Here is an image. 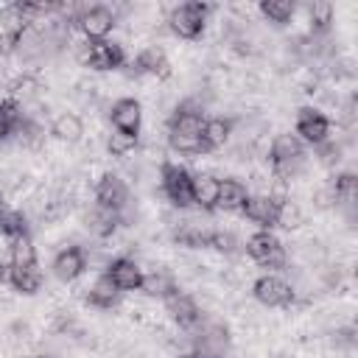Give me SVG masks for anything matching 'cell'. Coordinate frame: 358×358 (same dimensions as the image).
Returning <instances> with one entry per match:
<instances>
[{"label":"cell","mask_w":358,"mask_h":358,"mask_svg":"<svg viewBox=\"0 0 358 358\" xmlns=\"http://www.w3.org/2000/svg\"><path fill=\"white\" fill-rule=\"evenodd\" d=\"M39 90H42L39 78H36V76H31V73H22V76H17V78L8 84V98H11V101H17V103L22 106V103L34 101V98L39 95Z\"/></svg>","instance_id":"cell-28"},{"label":"cell","mask_w":358,"mask_h":358,"mask_svg":"<svg viewBox=\"0 0 358 358\" xmlns=\"http://www.w3.org/2000/svg\"><path fill=\"white\" fill-rule=\"evenodd\" d=\"M22 117H25V112H22V106L17 101L0 98V143L11 140L17 134V126L22 123Z\"/></svg>","instance_id":"cell-25"},{"label":"cell","mask_w":358,"mask_h":358,"mask_svg":"<svg viewBox=\"0 0 358 358\" xmlns=\"http://www.w3.org/2000/svg\"><path fill=\"white\" fill-rule=\"evenodd\" d=\"M8 210H11V207H8V204L0 199V235H3V224H6V215H8Z\"/></svg>","instance_id":"cell-36"},{"label":"cell","mask_w":358,"mask_h":358,"mask_svg":"<svg viewBox=\"0 0 358 358\" xmlns=\"http://www.w3.org/2000/svg\"><path fill=\"white\" fill-rule=\"evenodd\" d=\"M268 165L274 179H294L305 168V143L291 131L274 134L268 145Z\"/></svg>","instance_id":"cell-2"},{"label":"cell","mask_w":358,"mask_h":358,"mask_svg":"<svg viewBox=\"0 0 358 358\" xmlns=\"http://www.w3.org/2000/svg\"><path fill=\"white\" fill-rule=\"evenodd\" d=\"M115 285H117V291L123 294V291H140V285H143V277H145V271L140 268V263L137 260H131V257H112L109 263H106V271H103Z\"/></svg>","instance_id":"cell-13"},{"label":"cell","mask_w":358,"mask_h":358,"mask_svg":"<svg viewBox=\"0 0 358 358\" xmlns=\"http://www.w3.org/2000/svg\"><path fill=\"white\" fill-rule=\"evenodd\" d=\"M330 117L324 112H319L316 106H302L296 112V129L294 134L305 143V145H322L324 140H330Z\"/></svg>","instance_id":"cell-9"},{"label":"cell","mask_w":358,"mask_h":358,"mask_svg":"<svg viewBox=\"0 0 358 358\" xmlns=\"http://www.w3.org/2000/svg\"><path fill=\"white\" fill-rule=\"evenodd\" d=\"M95 207L123 213L129 207V185L117 173H103L95 185Z\"/></svg>","instance_id":"cell-12"},{"label":"cell","mask_w":358,"mask_h":358,"mask_svg":"<svg viewBox=\"0 0 358 358\" xmlns=\"http://www.w3.org/2000/svg\"><path fill=\"white\" fill-rule=\"evenodd\" d=\"M204 106L196 98H185L168 117V145L179 154H204L201 129H204Z\"/></svg>","instance_id":"cell-1"},{"label":"cell","mask_w":358,"mask_h":358,"mask_svg":"<svg viewBox=\"0 0 358 358\" xmlns=\"http://www.w3.org/2000/svg\"><path fill=\"white\" fill-rule=\"evenodd\" d=\"M159 185H162L165 199L173 207H179V210L193 207V173L185 165H179V162H162V168H159Z\"/></svg>","instance_id":"cell-5"},{"label":"cell","mask_w":358,"mask_h":358,"mask_svg":"<svg viewBox=\"0 0 358 358\" xmlns=\"http://www.w3.org/2000/svg\"><path fill=\"white\" fill-rule=\"evenodd\" d=\"M305 224V213H302V207L296 204V201H291V199H282L280 201V213H277V227H282V229H299Z\"/></svg>","instance_id":"cell-32"},{"label":"cell","mask_w":358,"mask_h":358,"mask_svg":"<svg viewBox=\"0 0 358 358\" xmlns=\"http://www.w3.org/2000/svg\"><path fill=\"white\" fill-rule=\"evenodd\" d=\"M134 76H154V78H168L171 76V62L162 48H143L134 62H131Z\"/></svg>","instance_id":"cell-17"},{"label":"cell","mask_w":358,"mask_h":358,"mask_svg":"<svg viewBox=\"0 0 358 358\" xmlns=\"http://www.w3.org/2000/svg\"><path fill=\"white\" fill-rule=\"evenodd\" d=\"M117 25V14L109 8V6H84L78 20H76V28L90 39H106Z\"/></svg>","instance_id":"cell-10"},{"label":"cell","mask_w":358,"mask_h":358,"mask_svg":"<svg viewBox=\"0 0 358 358\" xmlns=\"http://www.w3.org/2000/svg\"><path fill=\"white\" fill-rule=\"evenodd\" d=\"M257 8H260V14H263L268 22H274V25H285V22H291L294 14H296V3H294V0H263Z\"/></svg>","instance_id":"cell-29"},{"label":"cell","mask_w":358,"mask_h":358,"mask_svg":"<svg viewBox=\"0 0 358 358\" xmlns=\"http://www.w3.org/2000/svg\"><path fill=\"white\" fill-rule=\"evenodd\" d=\"M218 176L215 173H196L193 176V207L204 213H215L218 204Z\"/></svg>","instance_id":"cell-21"},{"label":"cell","mask_w":358,"mask_h":358,"mask_svg":"<svg viewBox=\"0 0 358 358\" xmlns=\"http://www.w3.org/2000/svg\"><path fill=\"white\" fill-rule=\"evenodd\" d=\"M232 131H235V117H224V115L207 117L204 129H201V148H204V154L224 148L232 140Z\"/></svg>","instance_id":"cell-16"},{"label":"cell","mask_w":358,"mask_h":358,"mask_svg":"<svg viewBox=\"0 0 358 358\" xmlns=\"http://www.w3.org/2000/svg\"><path fill=\"white\" fill-rule=\"evenodd\" d=\"M210 232H213L210 227H204V224H199V221H193V218H185V221H179V224L173 227L171 238H173V243L187 246V249H207Z\"/></svg>","instance_id":"cell-18"},{"label":"cell","mask_w":358,"mask_h":358,"mask_svg":"<svg viewBox=\"0 0 358 358\" xmlns=\"http://www.w3.org/2000/svg\"><path fill=\"white\" fill-rule=\"evenodd\" d=\"M14 291L25 294V296H34L39 288H42V268H39V260L36 263H25V266H8V277Z\"/></svg>","instance_id":"cell-19"},{"label":"cell","mask_w":358,"mask_h":358,"mask_svg":"<svg viewBox=\"0 0 358 358\" xmlns=\"http://www.w3.org/2000/svg\"><path fill=\"white\" fill-rule=\"evenodd\" d=\"M120 224H123V213H115V210L95 207V210L87 215V229H90L92 235H98V238H112Z\"/></svg>","instance_id":"cell-24"},{"label":"cell","mask_w":358,"mask_h":358,"mask_svg":"<svg viewBox=\"0 0 358 358\" xmlns=\"http://www.w3.org/2000/svg\"><path fill=\"white\" fill-rule=\"evenodd\" d=\"M14 140H17L22 148H39V145L45 143V126H42L36 117L25 115V117H22V123L17 126Z\"/></svg>","instance_id":"cell-30"},{"label":"cell","mask_w":358,"mask_h":358,"mask_svg":"<svg viewBox=\"0 0 358 358\" xmlns=\"http://www.w3.org/2000/svg\"><path fill=\"white\" fill-rule=\"evenodd\" d=\"M87 302H90L92 308L109 310V308H115V305L120 302V291H117V285H115L106 274H101V277L87 288Z\"/></svg>","instance_id":"cell-23"},{"label":"cell","mask_w":358,"mask_h":358,"mask_svg":"<svg viewBox=\"0 0 358 358\" xmlns=\"http://www.w3.org/2000/svg\"><path fill=\"white\" fill-rule=\"evenodd\" d=\"M207 17H210V6L201 3V0H187V3H179L171 8L168 14V28L179 36V39H199L204 34V25H207Z\"/></svg>","instance_id":"cell-4"},{"label":"cell","mask_w":358,"mask_h":358,"mask_svg":"<svg viewBox=\"0 0 358 358\" xmlns=\"http://www.w3.org/2000/svg\"><path fill=\"white\" fill-rule=\"evenodd\" d=\"M333 3L327 0H313L308 6V22H310V36H324L333 28Z\"/></svg>","instance_id":"cell-26"},{"label":"cell","mask_w":358,"mask_h":358,"mask_svg":"<svg viewBox=\"0 0 358 358\" xmlns=\"http://www.w3.org/2000/svg\"><path fill=\"white\" fill-rule=\"evenodd\" d=\"M176 358H193V355H190V352H187V355H176Z\"/></svg>","instance_id":"cell-39"},{"label":"cell","mask_w":358,"mask_h":358,"mask_svg":"<svg viewBox=\"0 0 358 358\" xmlns=\"http://www.w3.org/2000/svg\"><path fill=\"white\" fill-rule=\"evenodd\" d=\"M50 134L59 140V143H81L84 137V120L76 115V112H62L53 117L50 123Z\"/></svg>","instance_id":"cell-22"},{"label":"cell","mask_w":358,"mask_h":358,"mask_svg":"<svg viewBox=\"0 0 358 358\" xmlns=\"http://www.w3.org/2000/svg\"><path fill=\"white\" fill-rule=\"evenodd\" d=\"M31 358H50V355H31Z\"/></svg>","instance_id":"cell-38"},{"label":"cell","mask_w":358,"mask_h":358,"mask_svg":"<svg viewBox=\"0 0 358 358\" xmlns=\"http://www.w3.org/2000/svg\"><path fill=\"white\" fill-rule=\"evenodd\" d=\"M109 120L115 126V131L140 137V126H143V106L134 98H117L109 109Z\"/></svg>","instance_id":"cell-14"},{"label":"cell","mask_w":358,"mask_h":358,"mask_svg":"<svg viewBox=\"0 0 358 358\" xmlns=\"http://www.w3.org/2000/svg\"><path fill=\"white\" fill-rule=\"evenodd\" d=\"M87 268V252L81 246H64L56 257H53V274L62 282H73L84 274Z\"/></svg>","instance_id":"cell-15"},{"label":"cell","mask_w":358,"mask_h":358,"mask_svg":"<svg viewBox=\"0 0 358 358\" xmlns=\"http://www.w3.org/2000/svg\"><path fill=\"white\" fill-rule=\"evenodd\" d=\"M282 199L285 196H277V193H249L241 207V215L260 229H271L277 227V213H280Z\"/></svg>","instance_id":"cell-8"},{"label":"cell","mask_w":358,"mask_h":358,"mask_svg":"<svg viewBox=\"0 0 358 358\" xmlns=\"http://www.w3.org/2000/svg\"><path fill=\"white\" fill-rule=\"evenodd\" d=\"M252 296L266 308H291L296 299V288L280 274H263L252 282Z\"/></svg>","instance_id":"cell-7"},{"label":"cell","mask_w":358,"mask_h":358,"mask_svg":"<svg viewBox=\"0 0 358 358\" xmlns=\"http://www.w3.org/2000/svg\"><path fill=\"white\" fill-rule=\"evenodd\" d=\"M134 148H137V137H131V134L112 131V134L106 137V151H109L112 157H126V154H131Z\"/></svg>","instance_id":"cell-34"},{"label":"cell","mask_w":358,"mask_h":358,"mask_svg":"<svg viewBox=\"0 0 358 358\" xmlns=\"http://www.w3.org/2000/svg\"><path fill=\"white\" fill-rule=\"evenodd\" d=\"M246 255L260 266V268H268V271H282L288 266V252L282 246V241L271 232V229H257L255 235H249V241L243 243Z\"/></svg>","instance_id":"cell-3"},{"label":"cell","mask_w":358,"mask_h":358,"mask_svg":"<svg viewBox=\"0 0 358 358\" xmlns=\"http://www.w3.org/2000/svg\"><path fill=\"white\" fill-rule=\"evenodd\" d=\"M140 291H145L148 296L165 299V296H171L173 291H179V285H176V280H173L168 271L157 268V271H151V274H145V277H143V285H140Z\"/></svg>","instance_id":"cell-27"},{"label":"cell","mask_w":358,"mask_h":358,"mask_svg":"<svg viewBox=\"0 0 358 358\" xmlns=\"http://www.w3.org/2000/svg\"><path fill=\"white\" fill-rule=\"evenodd\" d=\"M25 263H36V249H34L31 235L11 238L8 241V266H25Z\"/></svg>","instance_id":"cell-31"},{"label":"cell","mask_w":358,"mask_h":358,"mask_svg":"<svg viewBox=\"0 0 358 358\" xmlns=\"http://www.w3.org/2000/svg\"><path fill=\"white\" fill-rule=\"evenodd\" d=\"M207 249H215V252H221V255L232 257V255H238V252L243 249V243L235 238V232L213 229V232H210V243H207Z\"/></svg>","instance_id":"cell-33"},{"label":"cell","mask_w":358,"mask_h":358,"mask_svg":"<svg viewBox=\"0 0 358 358\" xmlns=\"http://www.w3.org/2000/svg\"><path fill=\"white\" fill-rule=\"evenodd\" d=\"M162 302H165V313L171 316V322H173L179 330H193V327L204 319V313H201L199 302H196L190 294H185L182 288H179V291H173L171 296H165Z\"/></svg>","instance_id":"cell-11"},{"label":"cell","mask_w":358,"mask_h":358,"mask_svg":"<svg viewBox=\"0 0 358 358\" xmlns=\"http://www.w3.org/2000/svg\"><path fill=\"white\" fill-rule=\"evenodd\" d=\"M246 196H249L246 182H241V179H235V176H227V179L218 182V204H215V210H224V213H241Z\"/></svg>","instance_id":"cell-20"},{"label":"cell","mask_w":358,"mask_h":358,"mask_svg":"<svg viewBox=\"0 0 358 358\" xmlns=\"http://www.w3.org/2000/svg\"><path fill=\"white\" fill-rule=\"evenodd\" d=\"M316 157H319L324 165H338V162H341V145L333 143V140H324L322 145H316Z\"/></svg>","instance_id":"cell-35"},{"label":"cell","mask_w":358,"mask_h":358,"mask_svg":"<svg viewBox=\"0 0 358 358\" xmlns=\"http://www.w3.org/2000/svg\"><path fill=\"white\" fill-rule=\"evenodd\" d=\"M6 277H8V263L0 260V282H6Z\"/></svg>","instance_id":"cell-37"},{"label":"cell","mask_w":358,"mask_h":358,"mask_svg":"<svg viewBox=\"0 0 358 358\" xmlns=\"http://www.w3.org/2000/svg\"><path fill=\"white\" fill-rule=\"evenodd\" d=\"M81 62L98 73H109V70H120L126 64V50H123V45H117L112 39H90L81 50Z\"/></svg>","instance_id":"cell-6"}]
</instances>
